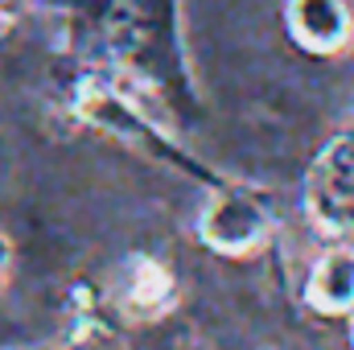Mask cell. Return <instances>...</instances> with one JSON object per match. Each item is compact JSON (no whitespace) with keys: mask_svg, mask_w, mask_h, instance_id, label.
Returning <instances> with one entry per match:
<instances>
[{"mask_svg":"<svg viewBox=\"0 0 354 350\" xmlns=\"http://www.w3.org/2000/svg\"><path fill=\"white\" fill-rule=\"evenodd\" d=\"M309 210L326 231H354V132L334 136L313 161Z\"/></svg>","mask_w":354,"mask_h":350,"instance_id":"2","label":"cell"},{"mask_svg":"<svg viewBox=\"0 0 354 350\" xmlns=\"http://www.w3.org/2000/svg\"><path fill=\"white\" fill-rule=\"evenodd\" d=\"M309 301L326 313H351L354 309V252H334L313 268L309 276Z\"/></svg>","mask_w":354,"mask_h":350,"instance_id":"4","label":"cell"},{"mask_svg":"<svg viewBox=\"0 0 354 350\" xmlns=\"http://www.w3.org/2000/svg\"><path fill=\"white\" fill-rule=\"evenodd\" d=\"M8 272H12V239L0 231V288H4V280H8Z\"/></svg>","mask_w":354,"mask_h":350,"instance_id":"6","label":"cell"},{"mask_svg":"<svg viewBox=\"0 0 354 350\" xmlns=\"http://www.w3.org/2000/svg\"><path fill=\"white\" fill-rule=\"evenodd\" d=\"M288 29L305 50L330 54L351 37V8H346V0H292Z\"/></svg>","mask_w":354,"mask_h":350,"instance_id":"3","label":"cell"},{"mask_svg":"<svg viewBox=\"0 0 354 350\" xmlns=\"http://www.w3.org/2000/svg\"><path fill=\"white\" fill-rule=\"evenodd\" d=\"M103 37H107V46L120 58H136L149 46V37H153L149 8L140 0H107V8H103Z\"/></svg>","mask_w":354,"mask_h":350,"instance_id":"5","label":"cell"},{"mask_svg":"<svg viewBox=\"0 0 354 350\" xmlns=\"http://www.w3.org/2000/svg\"><path fill=\"white\" fill-rule=\"evenodd\" d=\"M202 239L223 252V256H248L252 248H260L272 227L268 206L252 190H218L210 194V202L202 206Z\"/></svg>","mask_w":354,"mask_h":350,"instance_id":"1","label":"cell"}]
</instances>
